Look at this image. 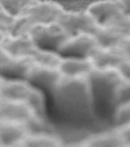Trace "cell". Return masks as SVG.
Segmentation results:
<instances>
[{
  "mask_svg": "<svg viewBox=\"0 0 130 147\" xmlns=\"http://www.w3.org/2000/svg\"><path fill=\"white\" fill-rule=\"evenodd\" d=\"M55 104L74 119H86L94 114V97L88 77L62 76L52 90Z\"/></svg>",
  "mask_w": 130,
  "mask_h": 147,
  "instance_id": "6da1fadb",
  "label": "cell"
},
{
  "mask_svg": "<svg viewBox=\"0 0 130 147\" xmlns=\"http://www.w3.org/2000/svg\"><path fill=\"white\" fill-rule=\"evenodd\" d=\"M94 105L97 100L110 102L114 107L116 90L123 76L117 68H97L94 67L87 75Z\"/></svg>",
  "mask_w": 130,
  "mask_h": 147,
  "instance_id": "7a4b0ae2",
  "label": "cell"
},
{
  "mask_svg": "<svg viewBox=\"0 0 130 147\" xmlns=\"http://www.w3.org/2000/svg\"><path fill=\"white\" fill-rule=\"evenodd\" d=\"M29 33L39 48L56 51L70 36L57 22L33 25Z\"/></svg>",
  "mask_w": 130,
  "mask_h": 147,
  "instance_id": "3957f363",
  "label": "cell"
},
{
  "mask_svg": "<svg viewBox=\"0 0 130 147\" xmlns=\"http://www.w3.org/2000/svg\"><path fill=\"white\" fill-rule=\"evenodd\" d=\"M57 22L70 35L94 34L100 24L87 11H66L60 15Z\"/></svg>",
  "mask_w": 130,
  "mask_h": 147,
  "instance_id": "277c9868",
  "label": "cell"
},
{
  "mask_svg": "<svg viewBox=\"0 0 130 147\" xmlns=\"http://www.w3.org/2000/svg\"><path fill=\"white\" fill-rule=\"evenodd\" d=\"M97 45L94 34H74L70 35L57 51L62 57H89Z\"/></svg>",
  "mask_w": 130,
  "mask_h": 147,
  "instance_id": "5b68a950",
  "label": "cell"
},
{
  "mask_svg": "<svg viewBox=\"0 0 130 147\" xmlns=\"http://www.w3.org/2000/svg\"><path fill=\"white\" fill-rule=\"evenodd\" d=\"M64 8L57 2L51 0L38 1L23 11L32 25L57 22Z\"/></svg>",
  "mask_w": 130,
  "mask_h": 147,
  "instance_id": "8992f818",
  "label": "cell"
},
{
  "mask_svg": "<svg viewBox=\"0 0 130 147\" xmlns=\"http://www.w3.org/2000/svg\"><path fill=\"white\" fill-rule=\"evenodd\" d=\"M62 76L58 67L47 66L34 61L25 79L32 85L52 90Z\"/></svg>",
  "mask_w": 130,
  "mask_h": 147,
  "instance_id": "52a82bcc",
  "label": "cell"
},
{
  "mask_svg": "<svg viewBox=\"0 0 130 147\" xmlns=\"http://www.w3.org/2000/svg\"><path fill=\"white\" fill-rule=\"evenodd\" d=\"M89 58L94 67L97 68H117L126 59L119 46L103 47L97 45Z\"/></svg>",
  "mask_w": 130,
  "mask_h": 147,
  "instance_id": "ba28073f",
  "label": "cell"
},
{
  "mask_svg": "<svg viewBox=\"0 0 130 147\" xmlns=\"http://www.w3.org/2000/svg\"><path fill=\"white\" fill-rule=\"evenodd\" d=\"M1 46L9 55H24L32 57L39 48L29 32L18 35L8 34Z\"/></svg>",
  "mask_w": 130,
  "mask_h": 147,
  "instance_id": "9c48e42d",
  "label": "cell"
},
{
  "mask_svg": "<svg viewBox=\"0 0 130 147\" xmlns=\"http://www.w3.org/2000/svg\"><path fill=\"white\" fill-rule=\"evenodd\" d=\"M33 64L34 60L32 57L8 54L0 64V74L11 79H25Z\"/></svg>",
  "mask_w": 130,
  "mask_h": 147,
  "instance_id": "30bf717a",
  "label": "cell"
},
{
  "mask_svg": "<svg viewBox=\"0 0 130 147\" xmlns=\"http://www.w3.org/2000/svg\"><path fill=\"white\" fill-rule=\"evenodd\" d=\"M34 114L26 101L6 100L0 101V120L8 119L26 123Z\"/></svg>",
  "mask_w": 130,
  "mask_h": 147,
  "instance_id": "8fae6325",
  "label": "cell"
},
{
  "mask_svg": "<svg viewBox=\"0 0 130 147\" xmlns=\"http://www.w3.org/2000/svg\"><path fill=\"white\" fill-rule=\"evenodd\" d=\"M87 10L100 25L110 22L123 14L119 0H99L91 3Z\"/></svg>",
  "mask_w": 130,
  "mask_h": 147,
  "instance_id": "7c38bea8",
  "label": "cell"
},
{
  "mask_svg": "<svg viewBox=\"0 0 130 147\" xmlns=\"http://www.w3.org/2000/svg\"><path fill=\"white\" fill-rule=\"evenodd\" d=\"M58 68L63 76L80 77L88 75L94 67L89 57H62Z\"/></svg>",
  "mask_w": 130,
  "mask_h": 147,
  "instance_id": "4fadbf2b",
  "label": "cell"
},
{
  "mask_svg": "<svg viewBox=\"0 0 130 147\" xmlns=\"http://www.w3.org/2000/svg\"><path fill=\"white\" fill-rule=\"evenodd\" d=\"M28 128L25 123L8 119L0 120V144H15L22 142L28 135Z\"/></svg>",
  "mask_w": 130,
  "mask_h": 147,
  "instance_id": "5bb4252c",
  "label": "cell"
},
{
  "mask_svg": "<svg viewBox=\"0 0 130 147\" xmlns=\"http://www.w3.org/2000/svg\"><path fill=\"white\" fill-rule=\"evenodd\" d=\"M26 79H10L3 80L0 87V96L6 100H26L32 89Z\"/></svg>",
  "mask_w": 130,
  "mask_h": 147,
  "instance_id": "9a60e30c",
  "label": "cell"
},
{
  "mask_svg": "<svg viewBox=\"0 0 130 147\" xmlns=\"http://www.w3.org/2000/svg\"><path fill=\"white\" fill-rule=\"evenodd\" d=\"M94 34L98 45L103 47L119 46L125 38L119 30L109 24L100 25Z\"/></svg>",
  "mask_w": 130,
  "mask_h": 147,
  "instance_id": "2e32d148",
  "label": "cell"
},
{
  "mask_svg": "<svg viewBox=\"0 0 130 147\" xmlns=\"http://www.w3.org/2000/svg\"><path fill=\"white\" fill-rule=\"evenodd\" d=\"M90 146H122L124 143L118 129L112 132L98 134L88 140Z\"/></svg>",
  "mask_w": 130,
  "mask_h": 147,
  "instance_id": "e0dca14e",
  "label": "cell"
},
{
  "mask_svg": "<svg viewBox=\"0 0 130 147\" xmlns=\"http://www.w3.org/2000/svg\"><path fill=\"white\" fill-rule=\"evenodd\" d=\"M58 138L46 133H36L33 135H27L22 140L23 145L29 146H55L60 145Z\"/></svg>",
  "mask_w": 130,
  "mask_h": 147,
  "instance_id": "ac0fdd59",
  "label": "cell"
},
{
  "mask_svg": "<svg viewBox=\"0 0 130 147\" xmlns=\"http://www.w3.org/2000/svg\"><path fill=\"white\" fill-rule=\"evenodd\" d=\"M38 1L41 0H0V5L7 13L15 18Z\"/></svg>",
  "mask_w": 130,
  "mask_h": 147,
  "instance_id": "d6986e66",
  "label": "cell"
},
{
  "mask_svg": "<svg viewBox=\"0 0 130 147\" xmlns=\"http://www.w3.org/2000/svg\"><path fill=\"white\" fill-rule=\"evenodd\" d=\"M130 101V79L122 78L116 90L114 96L115 109Z\"/></svg>",
  "mask_w": 130,
  "mask_h": 147,
  "instance_id": "ffe728a7",
  "label": "cell"
},
{
  "mask_svg": "<svg viewBox=\"0 0 130 147\" xmlns=\"http://www.w3.org/2000/svg\"><path fill=\"white\" fill-rule=\"evenodd\" d=\"M25 101L35 114L41 115L44 108V96L39 90L32 87Z\"/></svg>",
  "mask_w": 130,
  "mask_h": 147,
  "instance_id": "44dd1931",
  "label": "cell"
},
{
  "mask_svg": "<svg viewBox=\"0 0 130 147\" xmlns=\"http://www.w3.org/2000/svg\"><path fill=\"white\" fill-rule=\"evenodd\" d=\"M113 117L118 127L130 124V101L116 108Z\"/></svg>",
  "mask_w": 130,
  "mask_h": 147,
  "instance_id": "7402d4cb",
  "label": "cell"
},
{
  "mask_svg": "<svg viewBox=\"0 0 130 147\" xmlns=\"http://www.w3.org/2000/svg\"><path fill=\"white\" fill-rule=\"evenodd\" d=\"M114 26L121 32L125 38L130 36V16L122 14L119 16L106 23ZM104 25V24H103Z\"/></svg>",
  "mask_w": 130,
  "mask_h": 147,
  "instance_id": "603a6c76",
  "label": "cell"
},
{
  "mask_svg": "<svg viewBox=\"0 0 130 147\" xmlns=\"http://www.w3.org/2000/svg\"><path fill=\"white\" fill-rule=\"evenodd\" d=\"M13 17L7 13L0 5V28H8L9 25L13 20Z\"/></svg>",
  "mask_w": 130,
  "mask_h": 147,
  "instance_id": "cb8c5ba5",
  "label": "cell"
},
{
  "mask_svg": "<svg viewBox=\"0 0 130 147\" xmlns=\"http://www.w3.org/2000/svg\"><path fill=\"white\" fill-rule=\"evenodd\" d=\"M119 135L124 143V146H130V124L119 126Z\"/></svg>",
  "mask_w": 130,
  "mask_h": 147,
  "instance_id": "d4e9b609",
  "label": "cell"
},
{
  "mask_svg": "<svg viewBox=\"0 0 130 147\" xmlns=\"http://www.w3.org/2000/svg\"><path fill=\"white\" fill-rule=\"evenodd\" d=\"M123 78L130 79V59H125L118 67Z\"/></svg>",
  "mask_w": 130,
  "mask_h": 147,
  "instance_id": "484cf974",
  "label": "cell"
},
{
  "mask_svg": "<svg viewBox=\"0 0 130 147\" xmlns=\"http://www.w3.org/2000/svg\"><path fill=\"white\" fill-rule=\"evenodd\" d=\"M119 47L121 48L122 51H123L126 59H130V36L126 37L122 41Z\"/></svg>",
  "mask_w": 130,
  "mask_h": 147,
  "instance_id": "4316f807",
  "label": "cell"
},
{
  "mask_svg": "<svg viewBox=\"0 0 130 147\" xmlns=\"http://www.w3.org/2000/svg\"><path fill=\"white\" fill-rule=\"evenodd\" d=\"M124 15L130 16V0H119Z\"/></svg>",
  "mask_w": 130,
  "mask_h": 147,
  "instance_id": "83f0119b",
  "label": "cell"
},
{
  "mask_svg": "<svg viewBox=\"0 0 130 147\" xmlns=\"http://www.w3.org/2000/svg\"><path fill=\"white\" fill-rule=\"evenodd\" d=\"M7 55H8V53L5 51V50L2 48V46H0V64H2V62L4 61Z\"/></svg>",
  "mask_w": 130,
  "mask_h": 147,
  "instance_id": "f1b7e54d",
  "label": "cell"
},
{
  "mask_svg": "<svg viewBox=\"0 0 130 147\" xmlns=\"http://www.w3.org/2000/svg\"><path fill=\"white\" fill-rule=\"evenodd\" d=\"M6 29L3 28H0V46L2 45V41L5 39V36H6Z\"/></svg>",
  "mask_w": 130,
  "mask_h": 147,
  "instance_id": "f546056e",
  "label": "cell"
},
{
  "mask_svg": "<svg viewBox=\"0 0 130 147\" xmlns=\"http://www.w3.org/2000/svg\"><path fill=\"white\" fill-rule=\"evenodd\" d=\"M3 78H2V77L1 76V74H0V87H1V85H2V82H3Z\"/></svg>",
  "mask_w": 130,
  "mask_h": 147,
  "instance_id": "4dcf8cb0",
  "label": "cell"
},
{
  "mask_svg": "<svg viewBox=\"0 0 130 147\" xmlns=\"http://www.w3.org/2000/svg\"><path fill=\"white\" fill-rule=\"evenodd\" d=\"M1 100H2V97H1V96H0V101H1Z\"/></svg>",
  "mask_w": 130,
  "mask_h": 147,
  "instance_id": "1f68e13d",
  "label": "cell"
},
{
  "mask_svg": "<svg viewBox=\"0 0 130 147\" xmlns=\"http://www.w3.org/2000/svg\"><path fill=\"white\" fill-rule=\"evenodd\" d=\"M0 145H1V144H0Z\"/></svg>",
  "mask_w": 130,
  "mask_h": 147,
  "instance_id": "d6a6232c",
  "label": "cell"
}]
</instances>
